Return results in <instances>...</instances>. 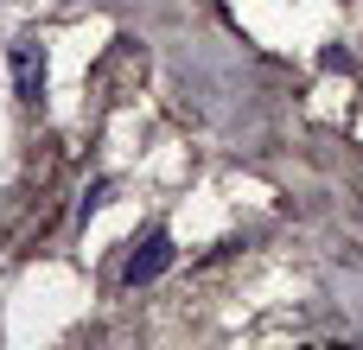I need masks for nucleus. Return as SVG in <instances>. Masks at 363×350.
<instances>
[{
	"label": "nucleus",
	"mask_w": 363,
	"mask_h": 350,
	"mask_svg": "<svg viewBox=\"0 0 363 350\" xmlns=\"http://www.w3.org/2000/svg\"><path fill=\"white\" fill-rule=\"evenodd\" d=\"M166 268H172V236H166V230H153V236H147V242L128 255V268H121V287H153Z\"/></svg>",
	"instance_id": "f257e3e1"
},
{
	"label": "nucleus",
	"mask_w": 363,
	"mask_h": 350,
	"mask_svg": "<svg viewBox=\"0 0 363 350\" xmlns=\"http://www.w3.org/2000/svg\"><path fill=\"white\" fill-rule=\"evenodd\" d=\"M13 83H19L26 102H38V89H45V45L38 38H19L13 45Z\"/></svg>",
	"instance_id": "f03ea898"
},
{
	"label": "nucleus",
	"mask_w": 363,
	"mask_h": 350,
	"mask_svg": "<svg viewBox=\"0 0 363 350\" xmlns=\"http://www.w3.org/2000/svg\"><path fill=\"white\" fill-rule=\"evenodd\" d=\"M102 204H108V179H96V185L83 191V204H77V217L89 223V210H102Z\"/></svg>",
	"instance_id": "7ed1b4c3"
}]
</instances>
